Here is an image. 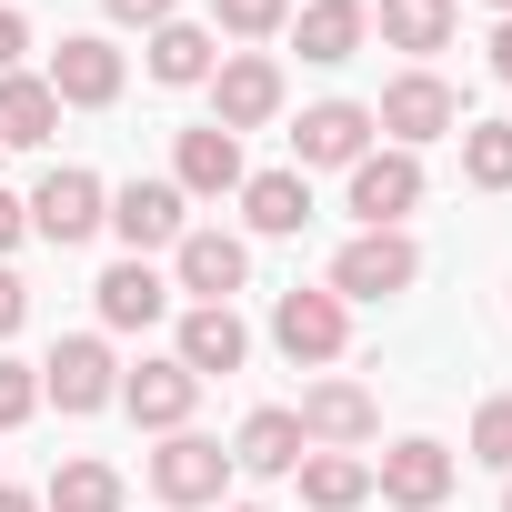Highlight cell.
<instances>
[{"mask_svg": "<svg viewBox=\"0 0 512 512\" xmlns=\"http://www.w3.org/2000/svg\"><path fill=\"white\" fill-rule=\"evenodd\" d=\"M422 282V241L412 231H352L342 251H332V302H402Z\"/></svg>", "mask_w": 512, "mask_h": 512, "instance_id": "1", "label": "cell"}, {"mask_svg": "<svg viewBox=\"0 0 512 512\" xmlns=\"http://www.w3.org/2000/svg\"><path fill=\"white\" fill-rule=\"evenodd\" d=\"M342 211H352L362 231H402V221L422 211V151H392V141H372V151L342 171Z\"/></svg>", "mask_w": 512, "mask_h": 512, "instance_id": "2", "label": "cell"}, {"mask_svg": "<svg viewBox=\"0 0 512 512\" xmlns=\"http://www.w3.org/2000/svg\"><path fill=\"white\" fill-rule=\"evenodd\" d=\"M372 131H382L392 151L452 141V131H462V91H452L442 71H402V81H382V101H372Z\"/></svg>", "mask_w": 512, "mask_h": 512, "instance_id": "3", "label": "cell"}, {"mask_svg": "<svg viewBox=\"0 0 512 512\" xmlns=\"http://www.w3.org/2000/svg\"><path fill=\"white\" fill-rule=\"evenodd\" d=\"M201 91H211V121H221L231 141H241V131H272L282 101H292V81H282L272 51H221V71H211Z\"/></svg>", "mask_w": 512, "mask_h": 512, "instance_id": "4", "label": "cell"}, {"mask_svg": "<svg viewBox=\"0 0 512 512\" xmlns=\"http://www.w3.org/2000/svg\"><path fill=\"white\" fill-rule=\"evenodd\" d=\"M101 231L131 251V262H151V251H171V241L191 231V201H181V181H171V171H151V181H121V191H111Z\"/></svg>", "mask_w": 512, "mask_h": 512, "instance_id": "5", "label": "cell"}, {"mask_svg": "<svg viewBox=\"0 0 512 512\" xmlns=\"http://www.w3.org/2000/svg\"><path fill=\"white\" fill-rule=\"evenodd\" d=\"M21 211H31V231H41L51 251H81V241L101 231V211H111V181H101V171H81V161H61V171H41V181H31V201H21Z\"/></svg>", "mask_w": 512, "mask_h": 512, "instance_id": "6", "label": "cell"}, {"mask_svg": "<svg viewBox=\"0 0 512 512\" xmlns=\"http://www.w3.org/2000/svg\"><path fill=\"white\" fill-rule=\"evenodd\" d=\"M272 342H282V362L292 372H332L342 352H352V302H332V292H282L272 302Z\"/></svg>", "mask_w": 512, "mask_h": 512, "instance_id": "7", "label": "cell"}, {"mask_svg": "<svg viewBox=\"0 0 512 512\" xmlns=\"http://www.w3.org/2000/svg\"><path fill=\"white\" fill-rule=\"evenodd\" d=\"M41 402H61L71 422H81V412H111V402H121V352H111V332H71V342H51V362H41Z\"/></svg>", "mask_w": 512, "mask_h": 512, "instance_id": "8", "label": "cell"}, {"mask_svg": "<svg viewBox=\"0 0 512 512\" xmlns=\"http://www.w3.org/2000/svg\"><path fill=\"white\" fill-rule=\"evenodd\" d=\"M151 492H161L171 512H211V502L231 492V442H211V432H161Z\"/></svg>", "mask_w": 512, "mask_h": 512, "instance_id": "9", "label": "cell"}, {"mask_svg": "<svg viewBox=\"0 0 512 512\" xmlns=\"http://www.w3.org/2000/svg\"><path fill=\"white\" fill-rule=\"evenodd\" d=\"M452 482H462V462H452V442H432V432H402V442L372 462V492H382L392 512H442Z\"/></svg>", "mask_w": 512, "mask_h": 512, "instance_id": "10", "label": "cell"}, {"mask_svg": "<svg viewBox=\"0 0 512 512\" xmlns=\"http://www.w3.org/2000/svg\"><path fill=\"white\" fill-rule=\"evenodd\" d=\"M171 292H191V302H231V292H251V241L221 231V221H191V231L171 241Z\"/></svg>", "mask_w": 512, "mask_h": 512, "instance_id": "11", "label": "cell"}, {"mask_svg": "<svg viewBox=\"0 0 512 512\" xmlns=\"http://www.w3.org/2000/svg\"><path fill=\"white\" fill-rule=\"evenodd\" d=\"M51 101L61 111H111L121 101V81H131V61H121V41H101V31H71L61 51H51Z\"/></svg>", "mask_w": 512, "mask_h": 512, "instance_id": "12", "label": "cell"}, {"mask_svg": "<svg viewBox=\"0 0 512 512\" xmlns=\"http://www.w3.org/2000/svg\"><path fill=\"white\" fill-rule=\"evenodd\" d=\"M372 141H382V131H372V101H312V111L292 121V171H302V181H312V171H352Z\"/></svg>", "mask_w": 512, "mask_h": 512, "instance_id": "13", "label": "cell"}, {"mask_svg": "<svg viewBox=\"0 0 512 512\" xmlns=\"http://www.w3.org/2000/svg\"><path fill=\"white\" fill-rule=\"evenodd\" d=\"M171 362H181L191 382H231V372L251 362V322H241L231 302H191V312L171 322Z\"/></svg>", "mask_w": 512, "mask_h": 512, "instance_id": "14", "label": "cell"}, {"mask_svg": "<svg viewBox=\"0 0 512 512\" xmlns=\"http://www.w3.org/2000/svg\"><path fill=\"white\" fill-rule=\"evenodd\" d=\"M292 422H302V442L312 452H362L372 432H382V402L362 392V382H342V372H322L302 402H292Z\"/></svg>", "mask_w": 512, "mask_h": 512, "instance_id": "15", "label": "cell"}, {"mask_svg": "<svg viewBox=\"0 0 512 512\" xmlns=\"http://www.w3.org/2000/svg\"><path fill=\"white\" fill-rule=\"evenodd\" d=\"M171 181H181V201H241L251 161H241V141H231L221 121H191V131L171 141Z\"/></svg>", "mask_w": 512, "mask_h": 512, "instance_id": "16", "label": "cell"}, {"mask_svg": "<svg viewBox=\"0 0 512 512\" xmlns=\"http://www.w3.org/2000/svg\"><path fill=\"white\" fill-rule=\"evenodd\" d=\"M191 402H201V382H191L171 352H141V362L121 372V412H131L141 432H191Z\"/></svg>", "mask_w": 512, "mask_h": 512, "instance_id": "17", "label": "cell"}, {"mask_svg": "<svg viewBox=\"0 0 512 512\" xmlns=\"http://www.w3.org/2000/svg\"><path fill=\"white\" fill-rule=\"evenodd\" d=\"M292 51L312 61V71H342L352 51H372V11H362V0H292Z\"/></svg>", "mask_w": 512, "mask_h": 512, "instance_id": "18", "label": "cell"}, {"mask_svg": "<svg viewBox=\"0 0 512 512\" xmlns=\"http://www.w3.org/2000/svg\"><path fill=\"white\" fill-rule=\"evenodd\" d=\"M91 302H101V332H151V322H171V272L121 251V262L91 282Z\"/></svg>", "mask_w": 512, "mask_h": 512, "instance_id": "19", "label": "cell"}, {"mask_svg": "<svg viewBox=\"0 0 512 512\" xmlns=\"http://www.w3.org/2000/svg\"><path fill=\"white\" fill-rule=\"evenodd\" d=\"M141 71H151L161 91H201V81L221 71V31H211V21H161V31L141 41Z\"/></svg>", "mask_w": 512, "mask_h": 512, "instance_id": "20", "label": "cell"}, {"mask_svg": "<svg viewBox=\"0 0 512 512\" xmlns=\"http://www.w3.org/2000/svg\"><path fill=\"white\" fill-rule=\"evenodd\" d=\"M302 452H312V442H302V422H292L282 402H262V412L231 432V472H251V482H292Z\"/></svg>", "mask_w": 512, "mask_h": 512, "instance_id": "21", "label": "cell"}, {"mask_svg": "<svg viewBox=\"0 0 512 512\" xmlns=\"http://www.w3.org/2000/svg\"><path fill=\"white\" fill-rule=\"evenodd\" d=\"M382 51H402L412 71H432V51H452V31H462V0H382Z\"/></svg>", "mask_w": 512, "mask_h": 512, "instance_id": "22", "label": "cell"}, {"mask_svg": "<svg viewBox=\"0 0 512 512\" xmlns=\"http://www.w3.org/2000/svg\"><path fill=\"white\" fill-rule=\"evenodd\" d=\"M312 221V181L302 171H251L241 181V241H292Z\"/></svg>", "mask_w": 512, "mask_h": 512, "instance_id": "23", "label": "cell"}, {"mask_svg": "<svg viewBox=\"0 0 512 512\" xmlns=\"http://www.w3.org/2000/svg\"><path fill=\"white\" fill-rule=\"evenodd\" d=\"M51 131H61L51 81H41V71H11V81H0V151H41Z\"/></svg>", "mask_w": 512, "mask_h": 512, "instance_id": "24", "label": "cell"}, {"mask_svg": "<svg viewBox=\"0 0 512 512\" xmlns=\"http://www.w3.org/2000/svg\"><path fill=\"white\" fill-rule=\"evenodd\" d=\"M292 482H302L312 512H362V502H372V462H362V452H302Z\"/></svg>", "mask_w": 512, "mask_h": 512, "instance_id": "25", "label": "cell"}, {"mask_svg": "<svg viewBox=\"0 0 512 512\" xmlns=\"http://www.w3.org/2000/svg\"><path fill=\"white\" fill-rule=\"evenodd\" d=\"M131 492H121V472L111 462H51V482H41V512H121Z\"/></svg>", "mask_w": 512, "mask_h": 512, "instance_id": "26", "label": "cell"}, {"mask_svg": "<svg viewBox=\"0 0 512 512\" xmlns=\"http://www.w3.org/2000/svg\"><path fill=\"white\" fill-rule=\"evenodd\" d=\"M462 181L472 191H512V121H462Z\"/></svg>", "mask_w": 512, "mask_h": 512, "instance_id": "27", "label": "cell"}, {"mask_svg": "<svg viewBox=\"0 0 512 512\" xmlns=\"http://www.w3.org/2000/svg\"><path fill=\"white\" fill-rule=\"evenodd\" d=\"M292 21V0H211V31H231V41H272Z\"/></svg>", "mask_w": 512, "mask_h": 512, "instance_id": "28", "label": "cell"}, {"mask_svg": "<svg viewBox=\"0 0 512 512\" xmlns=\"http://www.w3.org/2000/svg\"><path fill=\"white\" fill-rule=\"evenodd\" d=\"M41 412V362H11V352H0V432H21Z\"/></svg>", "mask_w": 512, "mask_h": 512, "instance_id": "29", "label": "cell"}, {"mask_svg": "<svg viewBox=\"0 0 512 512\" xmlns=\"http://www.w3.org/2000/svg\"><path fill=\"white\" fill-rule=\"evenodd\" d=\"M472 462H492V472L512 482V402H482V412H472Z\"/></svg>", "mask_w": 512, "mask_h": 512, "instance_id": "30", "label": "cell"}, {"mask_svg": "<svg viewBox=\"0 0 512 512\" xmlns=\"http://www.w3.org/2000/svg\"><path fill=\"white\" fill-rule=\"evenodd\" d=\"M101 11H111L121 31H141V41H151L161 21H181V0H101Z\"/></svg>", "mask_w": 512, "mask_h": 512, "instance_id": "31", "label": "cell"}, {"mask_svg": "<svg viewBox=\"0 0 512 512\" xmlns=\"http://www.w3.org/2000/svg\"><path fill=\"white\" fill-rule=\"evenodd\" d=\"M21 322H31V282H21V272H11V262H0V342H11V332H21Z\"/></svg>", "mask_w": 512, "mask_h": 512, "instance_id": "32", "label": "cell"}, {"mask_svg": "<svg viewBox=\"0 0 512 512\" xmlns=\"http://www.w3.org/2000/svg\"><path fill=\"white\" fill-rule=\"evenodd\" d=\"M21 51H31V21L11 11V0H0V81H11V71H21Z\"/></svg>", "mask_w": 512, "mask_h": 512, "instance_id": "33", "label": "cell"}, {"mask_svg": "<svg viewBox=\"0 0 512 512\" xmlns=\"http://www.w3.org/2000/svg\"><path fill=\"white\" fill-rule=\"evenodd\" d=\"M21 241H31V211H21V191H0V262H11Z\"/></svg>", "mask_w": 512, "mask_h": 512, "instance_id": "34", "label": "cell"}, {"mask_svg": "<svg viewBox=\"0 0 512 512\" xmlns=\"http://www.w3.org/2000/svg\"><path fill=\"white\" fill-rule=\"evenodd\" d=\"M482 61H492V81L512 91V21H492V51H482Z\"/></svg>", "mask_w": 512, "mask_h": 512, "instance_id": "35", "label": "cell"}, {"mask_svg": "<svg viewBox=\"0 0 512 512\" xmlns=\"http://www.w3.org/2000/svg\"><path fill=\"white\" fill-rule=\"evenodd\" d=\"M0 512H41V492H21V482H0Z\"/></svg>", "mask_w": 512, "mask_h": 512, "instance_id": "36", "label": "cell"}, {"mask_svg": "<svg viewBox=\"0 0 512 512\" xmlns=\"http://www.w3.org/2000/svg\"><path fill=\"white\" fill-rule=\"evenodd\" d=\"M482 11H492V21H512V0H482Z\"/></svg>", "mask_w": 512, "mask_h": 512, "instance_id": "37", "label": "cell"}, {"mask_svg": "<svg viewBox=\"0 0 512 512\" xmlns=\"http://www.w3.org/2000/svg\"><path fill=\"white\" fill-rule=\"evenodd\" d=\"M221 512H272V502H221Z\"/></svg>", "mask_w": 512, "mask_h": 512, "instance_id": "38", "label": "cell"}, {"mask_svg": "<svg viewBox=\"0 0 512 512\" xmlns=\"http://www.w3.org/2000/svg\"><path fill=\"white\" fill-rule=\"evenodd\" d=\"M502 512H512V482H502Z\"/></svg>", "mask_w": 512, "mask_h": 512, "instance_id": "39", "label": "cell"}]
</instances>
